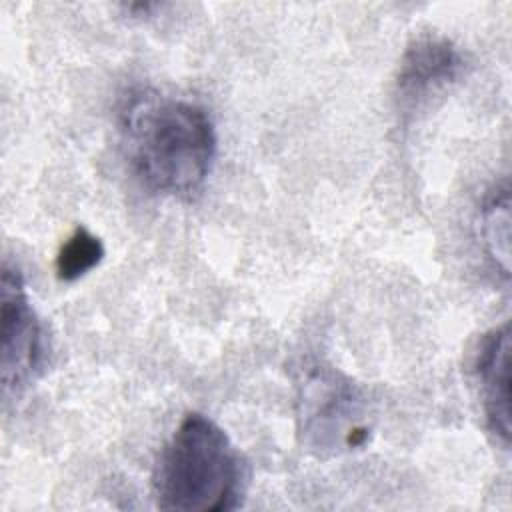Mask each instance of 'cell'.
Wrapping results in <instances>:
<instances>
[{"instance_id": "obj_1", "label": "cell", "mask_w": 512, "mask_h": 512, "mask_svg": "<svg viewBox=\"0 0 512 512\" xmlns=\"http://www.w3.org/2000/svg\"><path fill=\"white\" fill-rule=\"evenodd\" d=\"M122 142L142 186L168 196L200 190L218 146L214 122L202 106L150 94L132 98L124 108Z\"/></svg>"}, {"instance_id": "obj_2", "label": "cell", "mask_w": 512, "mask_h": 512, "mask_svg": "<svg viewBox=\"0 0 512 512\" xmlns=\"http://www.w3.org/2000/svg\"><path fill=\"white\" fill-rule=\"evenodd\" d=\"M246 482V462L228 434L192 412L162 448L152 486L162 510L228 512L240 506Z\"/></svg>"}, {"instance_id": "obj_3", "label": "cell", "mask_w": 512, "mask_h": 512, "mask_svg": "<svg viewBox=\"0 0 512 512\" xmlns=\"http://www.w3.org/2000/svg\"><path fill=\"white\" fill-rule=\"evenodd\" d=\"M294 386L298 434L310 452L338 456L368 442L370 408L348 376L322 360H308L298 366Z\"/></svg>"}, {"instance_id": "obj_4", "label": "cell", "mask_w": 512, "mask_h": 512, "mask_svg": "<svg viewBox=\"0 0 512 512\" xmlns=\"http://www.w3.org/2000/svg\"><path fill=\"white\" fill-rule=\"evenodd\" d=\"M0 370L4 392L20 394L42 372L48 340L30 304L24 278L16 266L4 262L0 284Z\"/></svg>"}, {"instance_id": "obj_5", "label": "cell", "mask_w": 512, "mask_h": 512, "mask_svg": "<svg viewBox=\"0 0 512 512\" xmlns=\"http://www.w3.org/2000/svg\"><path fill=\"white\" fill-rule=\"evenodd\" d=\"M464 70V58L444 36L424 34L414 38L398 68L396 100L404 114H412L444 88L454 84Z\"/></svg>"}, {"instance_id": "obj_6", "label": "cell", "mask_w": 512, "mask_h": 512, "mask_svg": "<svg viewBox=\"0 0 512 512\" xmlns=\"http://www.w3.org/2000/svg\"><path fill=\"white\" fill-rule=\"evenodd\" d=\"M480 384L486 424L504 444L510 440V326L492 328L478 342L472 364Z\"/></svg>"}, {"instance_id": "obj_7", "label": "cell", "mask_w": 512, "mask_h": 512, "mask_svg": "<svg viewBox=\"0 0 512 512\" xmlns=\"http://www.w3.org/2000/svg\"><path fill=\"white\" fill-rule=\"evenodd\" d=\"M480 240L492 266L508 278L510 270V190L496 186L480 208Z\"/></svg>"}, {"instance_id": "obj_8", "label": "cell", "mask_w": 512, "mask_h": 512, "mask_svg": "<svg viewBox=\"0 0 512 512\" xmlns=\"http://www.w3.org/2000/svg\"><path fill=\"white\" fill-rule=\"evenodd\" d=\"M104 256V246L98 236L78 226L60 246L56 256V274L64 282H74L88 274L100 264Z\"/></svg>"}]
</instances>
